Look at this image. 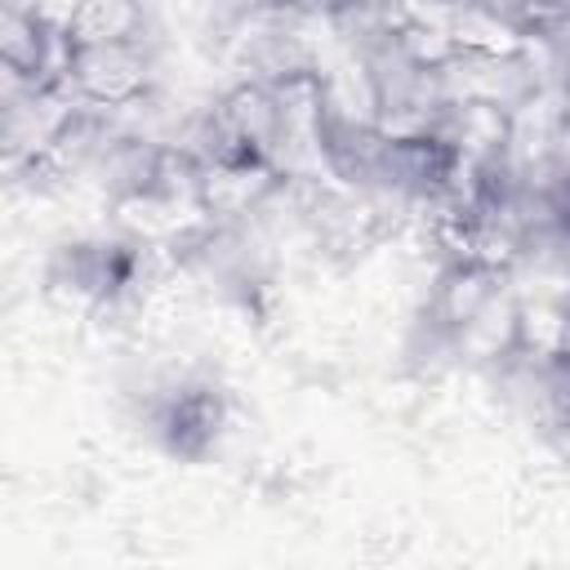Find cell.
I'll return each mask as SVG.
<instances>
[{
  "mask_svg": "<svg viewBox=\"0 0 570 570\" xmlns=\"http://www.w3.org/2000/svg\"><path fill=\"white\" fill-rule=\"evenodd\" d=\"M566 120H570V80H566Z\"/></svg>",
  "mask_w": 570,
  "mask_h": 570,
  "instance_id": "cell-3",
  "label": "cell"
},
{
  "mask_svg": "<svg viewBox=\"0 0 570 570\" xmlns=\"http://www.w3.org/2000/svg\"><path fill=\"white\" fill-rule=\"evenodd\" d=\"M142 36L138 0H76L67 13L71 45H129Z\"/></svg>",
  "mask_w": 570,
  "mask_h": 570,
  "instance_id": "cell-2",
  "label": "cell"
},
{
  "mask_svg": "<svg viewBox=\"0 0 570 570\" xmlns=\"http://www.w3.org/2000/svg\"><path fill=\"white\" fill-rule=\"evenodd\" d=\"M62 85L89 107H125L147 85L142 45H71Z\"/></svg>",
  "mask_w": 570,
  "mask_h": 570,
  "instance_id": "cell-1",
  "label": "cell"
}]
</instances>
